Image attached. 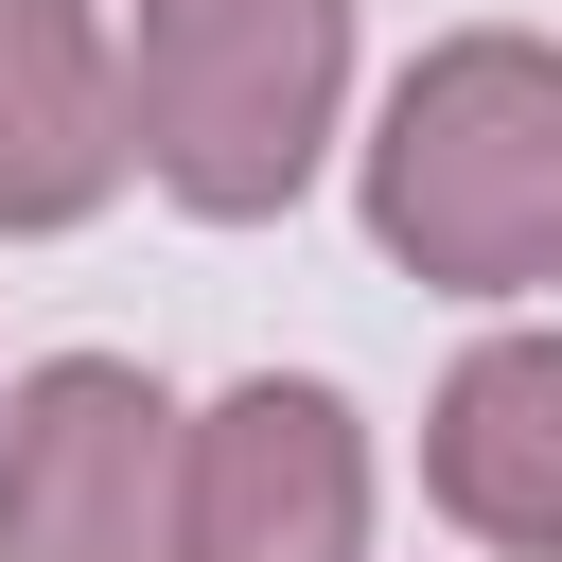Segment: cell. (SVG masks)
I'll return each instance as SVG.
<instances>
[{
	"mask_svg": "<svg viewBox=\"0 0 562 562\" xmlns=\"http://www.w3.org/2000/svg\"><path fill=\"white\" fill-rule=\"evenodd\" d=\"M334 105H351V0H140L123 18L140 176L176 211H211V228L299 211Z\"/></svg>",
	"mask_w": 562,
	"mask_h": 562,
	"instance_id": "2",
	"label": "cell"
},
{
	"mask_svg": "<svg viewBox=\"0 0 562 562\" xmlns=\"http://www.w3.org/2000/svg\"><path fill=\"white\" fill-rule=\"evenodd\" d=\"M0 562H176V404L123 351L0 386Z\"/></svg>",
	"mask_w": 562,
	"mask_h": 562,
	"instance_id": "3",
	"label": "cell"
},
{
	"mask_svg": "<svg viewBox=\"0 0 562 562\" xmlns=\"http://www.w3.org/2000/svg\"><path fill=\"white\" fill-rule=\"evenodd\" d=\"M140 176L123 53L88 0H0V228H88Z\"/></svg>",
	"mask_w": 562,
	"mask_h": 562,
	"instance_id": "5",
	"label": "cell"
},
{
	"mask_svg": "<svg viewBox=\"0 0 562 562\" xmlns=\"http://www.w3.org/2000/svg\"><path fill=\"white\" fill-rule=\"evenodd\" d=\"M369 246L439 299L562 281V35H439L369 123Z\"/></svg>",
	"mask_w": 562,
	"mask_h": 562,
	"instance_id": "1",
	"label": "cell"
},
{
	"mask_svg": "<svg viewBox=\"0 0 562 562\" xmlns=\"http://www.w3.org/2000/svg\"><path fill=\"white\" fill-rule=\"evenodd\" d=\"M176 562H369V422L316 369H246L176 422Z\"/></svg>",
	"mask_w": 562,
	"mask_h": 562,
	"instance_id": "4",
	"label": "cell"
},
{
	"mask_svg": "<svg viewBox=\"0 0 562 562\" xmlns=\"http://www.w3.org/2000/svg\"><path fill=\"white\" fill-rule=\"evenodd\" d=\"M422 492L509 544V562H562V334H474L422 404Z\"/></svg>",
	"mask_w": 562,
	"mask_h": 562,
	"instance_id": "6",
	"label": "cell"
}]
</instances>
